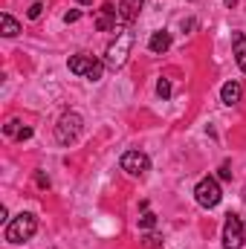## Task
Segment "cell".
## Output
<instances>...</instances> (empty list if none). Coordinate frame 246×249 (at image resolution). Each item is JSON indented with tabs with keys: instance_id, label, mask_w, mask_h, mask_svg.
Instances as JSON below:
<instances>
[{
	"instance_id": "cell-7",
	"label": "cell",
	"mask_w": 246,
	"mask_h": 249,
	"mask_svg": "<svg viewBox=\"0 0 246 249\" xmlns=\"http://www.w3.org/2000/svg\"><path fill=\"white\" fill-rule=\"evenodd\" d=\"M148 168H151L148 154H142V151H124L122 154V171L133 174V177H142Z\"/></svg>"
},
{
	"instance_id": "cell-18",
	"label": "cell",
	"mask_w": 246,
	"mask_h": 249,
	"mask_svg": "<svg viewBox=\"0 0 246 249\" xmlns=\"http://www.w3.org/2000/svg\"><path fill=\"white\" fill-rule=\"evenodd\" d=\"M220 180H232V168H229V162L220 168Z\"/></svg>"
},
{
	"instance_id": "cell-16",
	"label": "cell",
	"mask_w": 246,
	"mask_h": 249,
	"mask_svg": "<svg viewBox=\"0 0 246 249\" xmlns=\"http://www.w3.org/2000/svg\"><path fill=\"white\" fill-rule=\"evenodd\" d=\"M159 244H162V238H159V235H154V232H151V235H145V247H159Z\"/></svg>"
},
{
	"instance_id": "cell-5",
	"label": "cell",
	"mask_w": 246,
	"mask_h": 249,
	"mask_svg": "<svg viewBox=\"0 0 246 249\" xmlns=\"http://www.w3.org/2000/svg\"><path fill=\"white\" fill-rule=\"evenodd\" d=\"M220 197H223V191H220V183L214 180V177H203L197 188H194V200L203 206V209H214L217 203H220Z\"/></svg>"
},
{
	"instance_id": "cell-4",
	"label": "cell",
	"mask_w": 246,
	"mask_h": 249,
	"mask_svg": "<svg viewBox=\"0 0 246 249\" xmlns=\"http://www.w3.org/2000/svg\"><path fill=\"white\" fill-rule=\"evenodd\" d=\"M70 72L84 75V78H90V81H99L102 72H105V61H99V58H93V55H72V58H70Z\"/></svg>"
},
{
	"instance_id": "cell-10",
	"label": "cell",
	"mask_w": 246,
	"mask_h": 249,
	"mask_svg": "<svg viewBox=\"0 0 246 249\" xmlns=\"http://www.w3.org/2000/svg\"><path fill=\"white\" fill-rule=\"evenodd\" d=\"M3 133H6V136H15V139H20V142H23V139H29V136H32V127H26L20 119H12V122L3 124Z\"/></svg>"
},
{
	"instance_id": "cell-15",
	"label": "cell",
	"mask_w": 246,
	"mask_h": 249,
	"mask_svg": "<svg viewBox=\"0 0 246 249\" xmlns=\"http://www.w3.org/2000/svg\"><path fill=\"white\" fill-rule=\"evenodd\" d=\"M41 15H44V3H32V6H29V18H32V20H38Z\"/></svg>"
},
{
	"instance_id": "cell-20",
	"label": "cell",
	"mask_w": 246,
	"mask_h": 249,
	"mask_svg": "<svg viewBox=\"0 0 246 249\" xmlns=\"http://www.w3.org/2000/svg\"><path fill=\"white\" fill-rule=\"evenodd\" d=\"M223 3H226V6H229V9H232V6H235V3H238V0H223Z\"/></svg>"
},
{
	"instance_id": "cell-17",
	"label": "cell",
	"mask_w": 246,
	"mask_h": 249,
	"mask_svg": "<svg viewBox=\"0 0 246 249\" xmlns=\"http://www.w3.org/2000/svg\"><path fill=\"white\" fill-rule=\"evenodd\" d=\"M78 18H81V12H67V15H64V20H67V23H75Z\"/></svg>"
},
{
	"instance_id": "cell-6",
	"label": "cell",
	"mask_w": 246,
	"mask_h": 249,
	"mask_svg": "<svg viewBox=\"0 0 246 249\" xmlns=\"http://www.w3.org/2000/svg\"><path fill=\"white\" fill-rule=\"evenodd\" d=\"M246 241V229L241 214H226V223H223V249H241Z\"/></svg>"
},
{
	"instance_id": "cell-11",
	"label": "cell",
	"mask_w": 246,
	"mask_h": 249,
	"mask_svg": "<svg viewBox=\"0 0 246 249\" xmlns=\"http://www.w3.org/2000/svg\"><path fill=\"white\" fill-rule=\"evenodd\" d=\"M232 50H235V61H238V67L246 72V35L244 32H235V35H232Z\"/></svg>"
},
{
	"instance_id": "cell-19",
	"label": "cell",
	"mask_w": 246,
	"mask_h": 249,
	"mask_svg": "<svg viewBox=\"0 0 246 249\" xmlns=\"http://www.w3.org/2000/svg\"><path fill=\"white\" fill-rule=\"evenodd\" d=\"M142 3H145V0H130V6H133V9H136V12H139V9H142Z\"/></svg>"
},
{
	"instance_id": "cell-8",
	"label": "cell",
	"mask_w": 246,
	"mask_h": 249,
	"mask_svg": "<svg viewBox=\"0 0 246 249\" xmlns=\"http://www.w3.org/2000/svg\"><path fill=\"white\" fill-rule=\"evenodd\" d=\"M168 47H171V32H165V29H157V32L151 35V41H148V50L157 53V55L168 53Z\"/></svg>"
},
{
	"instance_id": "cell-14",
	"label": "cell",
	"mask_w": 246,
	"mask_h": 249,
	"mask_svg": "<svg viewBox=\"0 0 246 249\" xmlns=\"http://www.w3.org/2000/svg\"><path fill=\"white\" fill-rule=\"evenodd\" d=\"M154 226H157V214L145 212V214L139 217V229H154Z\"/></svg>"
},
{
	"instance_id": "cell-3",
	"label": "cell",
	"mask_w": 246,
	"mask_h": 249,
	"mask_svg": "<svg viewBox=\"0 0 246 249\" xmlns=\"http://www.w3.org/2000/svg\"><path fill=\"white\" fill-rule=\"evenodd\" d=\"M81 127H84V122H81V116L78 113H64L61 119H58V124H55V139H58V145H72L78 136H81Z\"/></svg>"
},
{
	"instance_id": "cell-1",
	"label": "cell",
	"mask_w": 246,
	"mask_h": 249,
	"mask_svg": "<svg viewBox=\"0 0 246 249\" xmlns=\"http://www.w3.org/2000/svg\"><path fill=\"white\" fill-rule=\"evenodd\" d=\"M35 232H38V217L29 214V212H23V214H18V217L6 226V241H9V244H23V241H29Z\"/></svg>"
},
{
	"instance_id": "cell-13",
	"label": "cell",
	"mask_w": 246,
	"mask_h": 249,
	"mask_svg": "<svg viewBox=\"0 0 246 249\" xmlns=\"http://www.w3.org/2000/svg\"><path fill=\"white\" fill-rule=\"evenodd\" d=\"M157 96H159L162 102L171 99V81H168V78H159V81H157Z\"/></svg>"
},
{
	"instance_id": "cell-21",
	"label": "cell",
	"mask_w": 246,
	"mask_h": 249,
	"mask_svg": "<svg viewBox=\"0 0 246 249\" xmlns=\"http://www.w3.org/2000/svg\"><path fill=\"white\" fill-rule=\"evenodd\" d=\"M78 3H90V0H78Z\"/></svg>"
},
{
	"instance_id": "cell-12",
	"label": "cell",
	"mask_w": 246,
	"mask_h": 249,
	"mask_svg": "<svg viewBox=\"0 0 246 249\" xmlns=\"http://www.w3.org/2000/svg\"><path fill=\"white\" fill-rule=\"evenodd\" d=\"M0 26H3V35H6V38H15V35L20 32V23H18L9 12H3V15H0Z\"/></svg>"
},
{
	"instance_id": "cell-9",
	"label": "cell",
	"mask_w": 246,
	"mask_h": 249,
	"mask_svg": "<svg viewBox=\"0 0 246 249\" xmlns=\"http://www.w3.org/2000/svg\"><path fill=\"white\" fill-rule=\"evenodd\" d=\"M241 96H244V90H241V84L238 81H226L223 87H220V99H223V105H238L241 102Z\"/></svg>"
},
{
	"instance_id": "cell-2",
	"label": "cell",
	"mask_w": 246,
	"mask_h": 249,
	"mask_svg": "<svg viewBox=\"0 0 246 249\" xmlns=\"http://www.w3.org/2000/svg\"><path fill=\"white\" fill-rule=\"evenodd\" d=\"M130 47H133V32L119 29V32H116V41H113V44L107 47V53H105V64L113 67V70H119V67L127 61V55H130Z\"/></svg>"
}]
</instances>
